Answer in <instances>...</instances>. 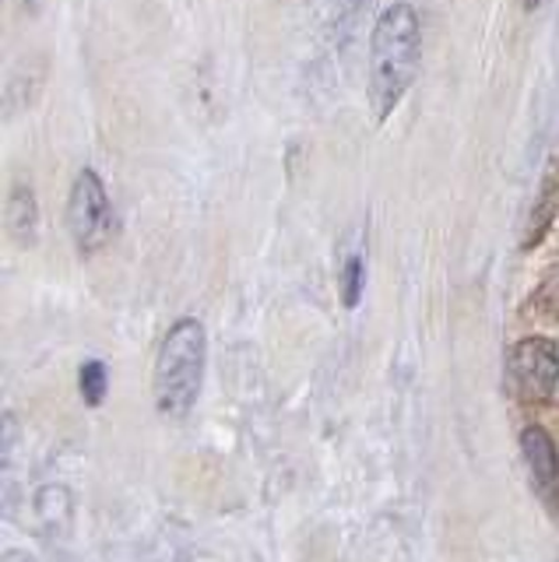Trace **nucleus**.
<instances>
[{
    "label": "nucleus",
    "instance_id": "obj_1",
    "mask_svg": "<svg viewBox=\"0 0 559 562\" xmlns=\"http://www.w3.org/2000/svg\"><path fill=\"white\" fill-rule=\"evenodd\" d=\"M418 49H423L418 14L409 4H391L377 18L370 43V105L377 120H388L412 88Z\"/></svg>",
    "mask_w": 559,
    "mask_h": 562
},
{
    "label": "nucleus",
    "instance_id": "obj_2",
    "mask_svg": "<svg viewBox=\"0 0 559 562\" xmlns=\"http://www.w3.org/2000/svg\"><path fill=\"white\" fill-rule=\"evenodd\" d=\"M208 366V334L201 321L183 316L163 338L159 359H155V404L163 415H187L201 397Z\"/></svg>",
    "mask_w": 559,
    "mask_h": 562
},
{
    "label": "nucleus",
    "instance_id": "obj_3",
    "mask_svg": "<svg viewBox=\"0 0 559 562\" xmlns=\"http://www.w3.org/2000/svg\"><path fill=\"white\" fill-rule=\"evenodd\" d=\"M67 228L81 254H96L99 246H107L113 233V207L107 198V187L92 172L81 169L71 183V198H67Z\"/></svg>",
    "mask_w": 559,
    "mask_h": 562
},
{
    "label": "nucleus",
    "instance_id": "obj_4",
    "mask_svg": "<svg viewBox=\"0 0 559 562\" xmlns=\"http://www.w3.org/2000/svg\"><path fill=\"white\" fill-rule=\"evenodd\" d=\"M511 376L532 401H549L559 383V351L549 338H524L511 351Z\"/></svg>",
    "mask_w": 559,
    "mask_h": 562
},
{
    "label": "nucleus",
    "instance_id": "obj_5",
    "mask_svg": "<svg viewBox=\"0 0 559 562\" xmlns=\"http://www.w3.org/2000/svg\"><path fill=\"white\" fill-rule=\"evenodd\" d=\"M521 450L528 457V468L535 474V482L541 488L556 492L559 488V453H556V443L549 439V432L541 426H528L521 432Z\"/></svg>",
    "mask_w": 559,
    "mask_h": 562
},
{
    "label": "nucleus",
    "instance_id": "obj_6",
    "mask_svg": "<svg viewBox=\"0 0 559 562\" xmlns=\"http://www.w3.org/2000/svg\"><path fill=\"white\" fill-rule=\"evenodd\" d=\"M4 222L8 233L19 246H32L40 236V204L36 193H32L29 183H14L8 193V207H4Z\"/></svg>",
    "mask_w": 559,
    "mask_h": 562
},
{
    "label": "nucleus",
    "instance_id": "obj_7",
    "mask_svg": "<svg viewBox=\"0 0 559 562\" xmlns=\"http://www.w3.org/2000/svg\"><path fill=\"white\" fill-rule=\"evenodd\" d=\"M78 386H81V397L89 408H99L102 397H107V386H110V373H107V366L102 362H85L81 366V373H78Z\"/></svg>",
    "mask_w": 559,
    "mask_h": 562
},
{
    "label": "nucleus",
    "instance_id": "obj_8",
    "mask_svg": "<svg viewBox=\"0 0 559 562\" xmlns=\"http://www.w3.org/2000/svg\"><path fill=\"white\" fill-rule=\"evenodd\" d=\"M342 299L345 306H356L359 295H362V257H348L345 260V271H342Z\"/></svg>",
    "mask_w": 559,
    "mask_h": 562
},
{
    "label": "nucleus",
    "instance_id": "obj_9",
    "mask_svg": "<svg viewBox=\"0 0 559 562\" xmlns=\"http://www.w3.org/2000/svg\"><path fill=\"white\" fill-rule=\"evenodd\" d=\"M541 4V0H524V8H528V11H535Z\"/></svg>",
    "mask_w": 559,
    "mask_h": 562
},
{
    "label": "nucleus",
    "instance_id": "obj_10",
    "mask_svg": "<svg viewBox=\"0 0 559 562\" xmlns=\"http://www.w3.org/2000/svg\"><path fill=\"white\" fill-rule=\"evenodd\" d=\"M25 8H29V11H36V8H40V0H25Z\"/></svg>",
    "mask_w": 559,
    "mask_h": 562
}]
</instances>
